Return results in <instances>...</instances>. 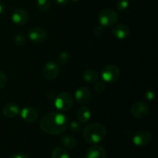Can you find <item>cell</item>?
I'll list each match as a JSON object with an SVG mask.
<instances>
[{"label": "cell", "instance_id": "6da1fadb", "mask_svg": "<svg viewBox=\"0 0 158 158\" xmlns=\"http://www.w3.org/2000/svg\"><path fill=\"white\" fill-rule=\"evenodd\" d=\"M67 118L63 114L51 112L42 117L40 127L43 131L50 135H60L66 131Z\"/></svg>", "mask_w": 158, "mask_h": 158}, {"label": "cell", "instance_id": "7a4b0ae2", "mask_svg": "<svg viewBox=\"0 0 158 158\" xmlns=\"http://www.w3.org/2000/svg\"><path fill=\"white\" fill-rule=\"evenodd\" d=\"M83 134L87 143L95 144L104 140L106 135V129L102 123H92L83 128Z\"/></svg>", "mask_w": 158, "mask_h": 158}, {"label": "cell", "instance_id": "3957f363", "mask_svg": "<svg viewBox=\"0 0 158 158\" xmlns=\"http://www.w3.org/2000/svg\"><path fill=\"white\" fill-rule=\"evenodd\" d=\"M98 18L102 26L110 27L118 21V14L112 9H104L100 11Z\"/></svg>", "mask_w": 158, "mask_h": 158}, {"label": "cell", "instance_id": "277c9868", "mask_svg": "<svg viewBox=\"0 0 158 158\" xmlns=\"http://www.w3.org/2000/svg\"><path fill=\"white\" fill-rule=\"evenodd\" d=\"M73 99L69 93H61L56 98L55 106L60 111L67 112L73 107Z\"/></svg>", "mask_w": 158, "mask_h": 158}, {"label": "cell", "instance_id": "5b68a950", "mask_svg": "<svg viewBox=\"0 0 158 158\" xmlns=\"http://www.w3.org/2000/svg\"><path fill=\"white\" fill-rule=\"evenodd\" d=\"M120 71L117 66L109 64L101 69V77L105 82L114 83L120 78Z\"/></svg>", "mask_w": 158, "mask_h": 158}, {"label": "cell", "instance_id": "8992f818", "mask_svg": "<svg viewBox=\"0 0 158 158\" xmlns=\"http://www.w3.org/2000/svg\"><path fill=\"white\" fill-rule=\"evenodd\" d=\"M60 72V68L58 63L53 61H49L43 68V76L46 80H53L58 77Z\"/></svg>", "mask_w": 158, "mask_h": 158}, {"label": "cell", "instance_id": "52a82bcc", "mask_svg": "<svg viewBox=\"0 0 158 158\" xmlns=\"http://www.w3.org/2000/svg\"><path fill=\"white\" fill-rule=\"evenodd\" d=\"M149 111L150 107L148 103L142 101L136 102L134 103L131 110L133 117L138 119L145 118L149 114Z\"/></svg>", "mask_w": 158, "mask_h": 158}, {"label": "cell", "instance_id": "ba28073f", "mask_svg": "<svg viewBox=\"0 0 158 158\" xmlns=\"http://www.w3.org/2000/svg\"><path fill=\"white\" fill-rule=\"evenodd\" d=\"M29 38L32 43H44L48 37V33L44 29L40 27H33L29 29L28 32Z\"/></svg>", "mask_w": 158, "mask_h": 158}, {"label": "cell", "instance_id": "9c48e42d", "mask_svg": "<svg viewBox=\"0 0 158 158\" xmlns=\"http://www.w3.org/2000/svg\"><path fill=\"white\" fill-rule=\"evenodd\" d=\"M151 139L152 136L151 133L147 131H139L134 134L133 143L137 147H143L149 144Z\"/></svg>", "mask_w": 158, "mask_h": 158}, {"label": "cell", "instance_id": "30bf717a", "mask_svg": "<svg viewBox=\"0 0 158 158\" xmlns=\"http://www.w3.org/2000/svg\"><path fill=\"white\" fill-rule=\"evenodd\" d=\"M29 19V15L26 10L23 9H17L13 12L12 15V21L15 24L25 25Z\"/></svg>", "mask_w": 158, "mask_h": 158}, {"label": "cell", "instance_id": "8fae6325", "mask_svg": "<svg viewBox=\"0 0 158 158\" xmlns=\"http://www.w3.org/2000/svg\"><path fill=\"white\" fill-rule=\"evenodd\" d=\"M75 98L80 104H86L91 100V92L86 86L78 88L75 93Z\"/></svg>", "mask_w": 158, "mask_h": 158}, {"label": "cell", "instance_id": "7c38bea8", "mask_svg": "<svg viewBox=\"0 0 158 158\" xmlns=\"http://www.w3.org/2000/svg\"><path fill=\"white\" fill-rule=\"evenodd\" d=\"M20 115L23 120L26 123H33L39 117L37 110L32 106H26L23 108L20 112Z\"/></svg>", "mask_w": 158, "mask_h": 158}, {"label": "cell", "instance_id": "4fadbf2b", "mask_svg": "<svg viewBox=\"0 0 158 158\" xmlns=\"http://www.w3.org/2000/svg\"><path fill=\"white\" fill-rule=\"evenodd\" d=\"M86 158H106L107 153L106 150L98 145H93L86 152Z\"/></svg>", "mask_w": 158, "mask_h": 158}, {"label": "cell", "instance_id": "5bb4252c", "mask_svg": "<svg viewBox=\"0 0 158 158\" xmlns=\"http://www.w3.org/2000/svg\"><path fill=\"white\" fill-rule=\"evenodd\" d=\"M2 113L8 118H14L20 114L19 107L15 103H7L2 108Z\"/></svg>", "mask_w": 158, "mask_h": 158}, {"label": "cell", "instance_id": "9a60e30c", "mask_svg": "<svg viewBox=\"0 0 158 158\" xmlns=\"http://www.w3.org/2000/svg\"><path fill=\"white\" fill-rule=\"evenodd\" d=\"M112 33L116 38L119 40H124L127 38L130 34L129 28L124 24H117L113 28Z\"/></svg>", "mask_w": 158, "mask_h": 158}, {"label": "cell", "instance_id": "2e32d148", "mask_svg": "<svg viewBox=\"0 0 158 158\" xmlns=\"http://www.w3.org/2000/svg\"><path fill=\"white\" fill-rule=\"evenodd\" d=\"M77 118L80 123H86L91 119V111L87 106H82L77 111Z\"/></svg>", "mask_w": 158, "mask_h": 158}, {"label": "cell", "instance_id": "e0dca14e", "mask_svg": "<svg viewBox=\"0 0 158 158\" xmlns=\"http://www.w3.org/2000/svg\"><path fill=\"white\" fill-rule=\"evenodd\" d=\"M60 143L66 149L72 150L77 146V140L71 135H63L60 137Z\"/></svg>", "mask_w": 158, "mask_h": 158}, {"label": "cell", "instance_id": "ac0fdd59", "mask_svg": "<svg viewBox=\"0 0 158 158\" xmlns=\"http://www.w3.org/2000/svg\"><path fill=\"white\" fill-rule=\"evenodd\" d=\"M98 78V73L94 69H86L83 73V79L88 83H95L97 81Z\"/></svg>", "mask_w": 158, "mask_h": 158}, {"label": "cell", "instance_id": "d6986e66", "mask_svg": "<svg viewBox=\"0 0 158 158\" xmlns=\"http://www.w3.org/2000/svg\"><path fill=\"white\" fill-rule=\"evenodd\" d=\"M52 158H69V154L66 148L57 147L52 151Z\"/></svg>", "mask_w": 158, "mask_h": 158}, {"label": "cell", "instance_id": "ffe728a7", "mask_svg": "<svg viewBox=\"0 0 158 158\" xmlns=\"http://www.w3.org/2000/svg\"><path fill=\"white\" fill-rule=\"evenodd\" d=\"M71 60V55L69 52H62L59 55L58 58H57V60H58V63H60L61 65H65L67 64Z\"/></svg>", "mask_w": 158, "mask_h": 158}, {"label": "cell", "instance_id": "44dd1931", "mask_svg": "<svg viewBox=\"0 0 158 158\" xmlns=\"http://www.w3.org/2000/svg\"><path fill=\"white\" fill-rule=\"evenodd\" d=\"M37 7L42 12H46L51 6L50 0H37Z\"/></svg>", "mask_w": 158, "mask_h": 158}, {"label": "cell", "instance_id": "7402d4cb", "mask_svg": "<svg viewBox=\"0 0 158 158\" xmlns=\"http://www.w3.org/2000/svg\"><path fill=\"white\" fill-rule=\"evenodd\" d=\"M69 131H72L73 133H80L82 131H83V127H82L81 123H80L79 122L73 121L71 122L69 125Z\"/></svg>", "mask_w": 158, "mask_h": 158}, {"label": "cell", "instance_id": "603a6c76", "mask_svg": "<svg viewBox=\"0 0 158 158\" xmlns=\"http://www.w3.org/2000/svg\"><path fill=\"white\" fill-rule=\"evenodd\" d=\"M117 9L120 11H125L129 6V0H118L117 2Z\"/></svg>", "mask_w": 158, "mask_h": 158}, {"label": "cell", "instance_id": "cb8c5ba5", "mask_svg": "<svg viewBox=\"0 0 158 158\" xmlns=\"http://www.w3.org/2000/svg\"><path fill=\"white\" fill-rule=\"evenodd\" d=\"M14 42H15V44L16 46H22L26 43V38L23 34H19V35H15V39H14Z\"/></svg>", "mask_w": 158, "mask_h": 158}, {"label": "cell", "instance_id": "d4e9b609", "mask_svg": "<svg viewBox=\"0 0 158 158\" xmlns=\"http://www.w3.org/2000/svg\"><path fill=\"white\" fill-rule=\"evenodd\" d=\"M8 83L7 76L3 72L0 71V89H3Z\"/></svg>", "mask_w": 158, "mask_h": 158}, {"label": "cell", "instance_id": "484cf974", "mask_svg": "<svg viewBox=\"0 0 158 158\" xmlns=\"http://www.w3.org/2000/svg\"><path fill=\"white\" fill-rule=\"evenodd\" d=\"M94 88L97 93H102L106 89V83H103V82H98V83H96Z\"/></svg>", "mask_w": 158, "mask_h": 158}, {"label": "cell", "instance_id": "4316f807", "mask_svg": "<svg viewBox=\"0 0 158 158\" xmlns=\"http://www.w3.org/2000/svg\"><path fill=\"white\" fill-rule=\"evenodd\" d=\"M156 94L155 91L153 89H149V90L146 91L144 94V98L147 99L148 100H152L155 98Z\"/></svg>", "mask_w": 158, "mask_h": 158}, {"label": "cell", "instance_id": "83f0119b", "mask_svg": "<svg viewBox=\"0 0 158 158\" xmlns=\"http://www.w3.org/2000/svg\"><path fill=\"white\" fill-rule=\"evenodd\" d=\"M103 33V28L102 26H98L94 29V34L96 36H100Z\"/></svg>", "mask_w": 158, "mask_h": 158}, {"label": "cell", "instance_id": "f1b7e54d", "mask_svg": "<svg viewBox=\"0 0 158 158\" xmlns=\"http://www.w3.org/2000/svg\"><path fill=\"white\" fill-rule=\"evenodd\" d=\"M10 158H29V156L23 153H17V154H13Z\"/></svg>", "mask_w": 158, "mask_h": 158}, {"label": "cell", "instance_id": "f546056e", "mask_svg": "<svg viewBox=\"0 0 158 158\" xmlns=\"http://www.w3.org/2000/svg\"><path fill=\"white\" fill-rule=\"evenodd\" d=\"M58 6H65L68 4L69 2V0H54Z\"/></svg>", "mask_w": 158, "mask_h": 158}, {"label": "cell", "instance_id": "4dcf8cb0", "mask_svg": "<svg viewBox=\"0 0 158 158\" xmlns=\"http://www.w3.org/2000/svg\"><path fill=\"white\" fill-rule=\"evenodd\" d=\"M5 11V6L2 2H0V14L3 13V12Z\"/></svg>", "mask_w": 158, "mask_h": 158}, {"label": "cell", "instance_id": "1f68e13d", "mask_svg": "<svg viewBox=\"0 0 158 158\" xmlns=\"http://www.w3.org/2000/svg\"><path fill=\"white\" fill-rule=\"evenodd\" d=\"M72 1H73L74 2H79V1H80V0H72Z\"/></svg>", "mask_w": 158, "mask_h": 158}, {"label": "cell", "instance_id": "d6a6232c", "mask_svg": "<svg viewBox=\"0 0 158 158\" xmlns=\"http://www.w3.org/2000/svg\"><path fill=\"white\" fill-rule=\"evenodd\" d=\"M79 158H86V157H79Z\"/></svg>", "mask_w": 158, "mask_h": 158}]
</instances>
